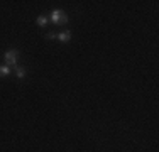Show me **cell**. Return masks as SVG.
<instances>
[{"label": "cell", "mask_w": 159, "mask_h": 152, "mask_svg": "<svg viewBox=\"0 0 159 152\" xmlns=\"http://www.w3.org/2000/svg\"><path fill=\"white\" fill-rule=\"evenodd\" d=\"M46 37H48V39H56V34L54 32H48Z\"/></svg>", "instance_id": "obj_7"}, {"label": "cell", "mask_w": 159, "mask_h": 152, "mask_svg": "<svg viewBox=\"0 0 159 152\" xmlns=\"http://www.w3.org/2000/svg\"><path fill=\"white\" fill-rule=\"evenodd\" d=\"M25 73H27V69H25V68H22V66H16V68H14V74H16L19 79L24 78Z\"/></svg>", "instance_id": "obj_4"}, {"label": "cell", "mask_w": 159, "mask_h": 152, "mask_svg": "<svg viewBox=\"0 0 159 152\" xmlns=\"http://www.w3.org/2000/svg\"><path fill=\"white\" fill-rule=\"evenodd\" d=\"M17 58H19V51L17 49H10L3 54V61H5V66L9 68H16L17 66Z\"/></svg>", "instance_id": "obj_2"}, {"label": "cell", "mask_w": 159, "mask_h": 152, "mask_svg": "<svg viewBox=\"0 0 159 152\" xmlns=\"http://www.w3.org/2000/svg\"><path fill=\"white\" fill-rule=\"evenodd\" d=\"M36 22H37L39 27H46V25H48V17H46V15H39Z\"/></svg>", "instance_id": "obj_5"}, {"label": "cell", "mask_w": 159, "mask_h": 152, "mask_svg": "<svg viewBox=\"0 0 159 152\" xmlns=\"http://www.w3.org/2000/svg\"><path fill=\"white\" fill-rule=\"evenodd\" d=\"M51 20H52V24H54V25H66L68 22H70V17H68L63 10L56 9V10H52V12H51Z\"/></svg>", "instance_id": "obj_1"}, {"label": "cell", "mask_w": 159, "mask_h": 152, "mask_svg": "<svg viewBox=\"0 0 159 152\" xmlns=\"http://www.w3.org/2000/svg\"><path fill=\"white\" fill-rule=\"evenodd\" d=\"M12 71H10L9 66H0V78H5V76H9Z\"/></svg>", "instance_id": "obj_6"}, {"label": "cell", "mask_w": 159, "mask_h": 152, "mask_svg": "<svg viewBox=\"0 0 159 152\" xmlns=\"http://www.w3.org/2000/svg\"><path fill=\"white\" fill-rule=\"evenodd\" d=\"M56 39L61 41V42H68V41H71V32H70V30L59 32V34H56Z\"/></svg>", "instance_id": "obj_3"}]
</instances>
